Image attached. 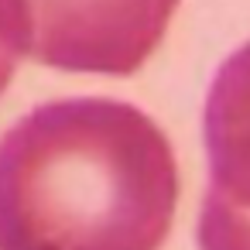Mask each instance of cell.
Here are the masks:
<instances>
[{
	"instance_id": "1",
	"label": "cell",
	"mask_w": 250,
	"mask_h": 250,
	"mask_svg": "<svg viewBox=\"0 0 250 250\" xmlns=\"http://www.w3.org/2000/svg\"><path fill=\"white\" fill-rule=\"evenodd\" d=\"M175 209V147L134 103H42L0 137V250H158Z\"/></svg>"
},
{
	"instance_id": "2",
	"label": "cell",
	"mask_w": 250,
	"mask_h": 250,
	"mask_svg": "<svg viewBox=\"0 0 250 250\" xmlns=\"http://www.w3.org/2000/svg\"><path fill=\"white\" fill-rule=\"evenodd\" d=\"M28 55L42 65L134 76L161 45L178 0H18Z\"/></svg>"
},
{
	"instance_id": "4",
	"label": "cell",
	"mask_w": 250,
	"mask_h": 250,
	"mask_svg": "<svg viewBox=\"0 0 250 250\" xmlns=\"http://www.w3.org/2000/svg\"><path fill=\"white\" fill-rule=\"evenodd\" d=\"M195 247L199 250H250V212L229 206L223 195L209 188L195 223Z\"/></svg>"
},
{
	"instance_id": "5",
	"label": "cell",
	"mask_w": 250,
	"mask_h": 250,
	"mask_svg": "<svg viewBox=\"0 0 250 250\" xmlns=\"http://www.w3.org/2000/svg\"><path fill=\"white\" fill-rule=\"evenodd\" d=\"M21 55H28L21 7H18V0H0V93L14 79Z\"/></svg>"
},
{
	"instance_id": "3",
	"label": "cell",
	"mask_w": 250,
	"mask_h": 250,
	"mask_svg": "<svg viewBox=\"0 0 250 250\" xmlns=\"http://www.w3.org/2000/svg\"><path fill=\"white\" fill-rule=\"evenodd\" d=\"M212 192L250 212V42L216 72L202 106Z\"/></svg>"
}]
</instances>
